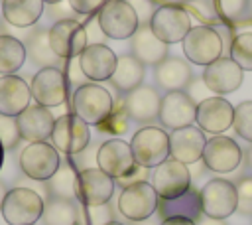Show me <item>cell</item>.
I'll return each mask as SVG.
<instances>
[{
  "mask_svg": "<svg viewBox=\"0 0 252 225\" xmlns=\"http://www.w3.org/2000/svg\"><path fill=\"white\" fill-rule=\"evenodd\" d=\"M207 170V166H205V162L203 160H199V162H195V164H189V172H191V180H197L203 172Z\"/></svg>",
  "mask_w": 252,
  "mask_h": 225,
  "instance_id": "obj_49",
  "label": "cell"
},
{
  "mask_svg": "<svg viewBox=\"0 0 252 225\" xmlns=\"http://www.w3.org/2000/svg\"><path fill=\"white\" fill-rule=\"evenodd\" d=\"M126 2L134 8V12H136V16L140 20V26L142 24H150V20H152V16H154V12L158 8V6H154V0H126Z\"/></svg>",
  "mask_w": 252,
  "mask_h": 225,
  "instance_id": "obj_42",
  "label": "cell"
},
{
  "mask_svg": "<svg viewBox=\"0 0 252 225\" xmlns=\"http://www.w3.org/2000/svg\"><path fill=\"white\" fill-rule=\"evenodd\" d=\"M234 186H236V197H238L236 211L240 215L252 217V176L238 178V182Z\"/></svg>",
  "mask_w": 252,
  "mask_h": 225,
  "instance_id": "obj_38",
  "label": "cell"
},
{
  "mask_svg": "<svg viewBox=\"0 0 252 225\" xmlns=\"http://www.w3.org/2000/svg\"><path fill=\"white\" fill-rule=\"evenodd\" d=\"M195 225H226V223H224V219H213V217L201 215L195 219Z\"/></svg>",
  "mask_w": 252,
  "mask_h": 225,
  "instance_id": "obj_50",
  "label": "cell"
},
{
  "mask_svg": "<svg viewBox=\"0 0 252 225\" xmlns=\"http://www.w3.org/2000/svg\"><path fill=\"white\" fill-rule=\"evenodd\" d=\"M81 215H85V225H106L112 219L114 215V209H112V203H102V205H93V207H87L85 213L81 211Z\"/></svg>",
  "mask_w": 252,
  "mask_h": 225,
  "instance_id": "obj_39",
  "label": "cell"
},
{
  "mask_svg": "<svg viewBox=\"0 0 252 225\" xmlns=\"http://www.w3.org/2000/svg\"><path fill=\"white\" fill-rule=\"evenodd\" d=\"M244 158H246V166L252 170V144L248 146V150L244 152Z\"/></svg>",
  "mask_w": 252,
  "mask_h": 225,
  "instance_id": "obj_51",
  "label": "cell"
},
{
  "mask_svg": "<svg viewBox=\"0 0 252 225\" xmlns=\"http://www.w3.org/2000/svg\"><path fill=\"white\" fill-rule=\"evenodd\" d=\"M114 188H116L114 178H110L108 174H104L98 166L83 168L77 174L75 193H77V199L85 207L108 203L112 199V195H114Z\"/></svg>",
  "mask_w": 252,
  "mask_h": 225,
  "instance_id": "obj_12",
  "label": "cell"
},
{
  "mask_svg": "<svg viewBox=\"0 0 252 225\" xmlns=\"http://www.w3.org/2000/svg\"><path fill=\"white\" fill-rule=\"evenodd\" d=\"M69 6L77 12V14H83V16H93L94 12H98L102 8V4L106 0H67Z\"/></svg>",
  "mask_w": 252,
  "mask_h": 225,
  "instance_id": "obj_46",
  "label": "cell"
},
{
  "mask_svg": "<svg viewBox=\"0 0 252 225\" xmlns=\"http://www.w3.org/2000/svg\"><path fill=\"white\" fill-rule=\"evenodd\" d=\"M193 79V71L189 67V61H183L179 57H165L161 63L154 67V81L163 91H185L189 81Z\"/></svg>",
  "mask_w": 252,
  "mask_h": 225,
  "instance_id": "obj_25",
  "label": "cell"
},
{
  "mask_svg": "<svg viewBox=\"0 0 252 225\" xmlns=\"http://www.w3.org/2000/svg\"><path fill=\"white\" fill-rule=\"evenodd\" d=\"M159 195L150 182H138L124 188L118 195V211L128 221L150 219L158 211Z\"/></svg>",
  "mask_w": 252,
  "mask_h": 225,
  "instance_id": "obj_8",
  "label": "cell"
},
{
  "mask_svg": "<svg viewBox=\"0 0 252 225\" xmlns=\"http://www.w3.org/2000/svg\"><path fill=\"white\" fill-rule=\"evenodd\" d=\"M47 36H49V45H51V49H53L55 55H59L61 59L79 57V55L85 51V47L89 45L87 30H85V26H83L79 20H75V18L55 22V24L47 30Z\"/></svg>",
  "mask_w": 252,
  "mask_h": 225,
  "instance_id": "obj_11",
  "label": "cell"
},
{
  "mask_svg": "<svg viewBox=\"0 0 252 225\" xmlns=\"http://www.w3.org/2000/svg\"><path fill=\"white\" fill-rule=\"evenodd\" d=\"M28 59L26 45L20 38L0 34V75H14Z\"/></svg>",
  "mask_w": 252,
  "mask_h": 225,
  "instance_id": "obj_31",
  "label": "cell"
},
{
  "mask_svg": "<svg viewBox=\"0 0 252 225\" xmlns=\"http://www.w3.org/2000/svg\"><path fill=\"white\" fill-rule=\"evenodd\" d=\"M159 105H161V97L150 85H140L124 95V109L130 120L140 124L154 122L159 116Z\"/></svg>",
  "mask_w": 252,
  "mask_h": 225,
  "instance_id": "obj_23",
  "label": "cell"
},
{
  "mask_svg": "<svg viewBox=\"0 0 252 225\" xmlns=\"http://www.w3.org/2000/svg\"><path fill=\"white\" fill-rule=\"evenodd\" d=\"M106 225H124V223H120V221H110V223H106Z\"/></svg>",
  "mask_w": 252,
  "mask_h": 225,
  "instance_id": "obj_57",
  "label": "cell"
},
{
  "mask_svg": "<svg viewBox=\"0 0 252 225\" xmlns=\"http://www.w3.org/2000/svg\"><path fill=\"white\" fill-rule=\"evenodd\" d=\"M65 77H67V83H73L75 85V89L81 87V85H85V79L87 77H85V73H83V69L79 65V57H73V59L67 61V65H65Z\"/></svg>",
  "mask_w": 252,
  "mask_h": 225,
  "instance_id": "obj_44",
  "label": "cell"
},
{
  "mask_svg": "<svg viewBox=\"0 0 252 225\" xmlns=\"http://www.w3.org/2000/svg\"><path fill=\"white\" fill-rule=\"evenodd\" d=\"M20 130H18V124H16V118L14 116H4L0 114V142L6 148H14L20 140Z\"/></svg>",
  "mask_w": 252,
  "mask_h": 225,
  "instance_id": "obj_40",
  "label": "cell"
},
{
  "mask_svg": "<svg viewBox=\"0 0 252 225\" xmlns=\"http://www.w3.org/2000/svg\"><path fill=\"white\" fill-rule=\"evenodd\" d=\"M246 14L252 18V0H248V6H246Z\"/></svg>",
  "mask_w": 252,
  "mask_h": 225,
  "instance_id": "obj_54",
  "label": "cell"
},
{
  "mask_svg": "<svg viewBox=\"0 0 252 225\" xmlns=\"http://www.w3.org/2000/svg\"><path fill=\"white\" fill-rule=\"evenodd\" d=\"M132 225H158L154 219H144V221H132Z\"/></svg>",
  "mask_w": 252,
  "mask_h": 225,
  "instance_id": "obj_52",
  "label": "cell"
},
{
  "mask_svg": "<svg viewBox=\"0 0 252 225\" xmlns=\"http://www.w3.org/2000/svg\"><path fill=\"white\" fill-rule=\"evenodd\" d=\"M203 215L213 219H226L236 211V186L224 178H213L199 189Z\"/></svg>",
  "mask_w": 252,
  "mask_h": 225,
  "instance_id": "obj_7",
  "label": "cell"
},
{
  "mask_svg": "<svg viewBox=\"0 0 252 225\" xmlns=\"http://www.w3.org/2000/svg\"><path fill=\"white\" fill-rule=\"evenodd\" d=\"M6 193H8V189L4 188V184L0 182V207H2V201H4V197H6Z\"/></svg>",
  "mask_w": 252,
  "mask_h": 225,
  "instance_id": "obj_53",
  "label": "cell"
},
{
  "mask_svg": "<svg viewBox=\"0 0 252 225\" xmlns=\"http://www.w3.org/2000/svg\"><path fill=\"white\" fill-rule=\"evenodd\" d=\"M75 186H77V172L69 164L59 166V170L47 180V191L51 193V197H61V199L73 201V199H77Z\"/></svg>",
  "mask_w": 252,
  "mask_h": 225,
  "instance_id": "obj_33",
  "label": "cell"
},
{
  "mask_svg": "<svg viewBox=\"0 0 252 225\" xmlns=\"http://www.w3.org/2000/svg\"><path fill=\"white\" fill-rule=\"evenodd\" d=\"M132 55L142 65H158L167 57V43H163L159 38L154 36L150 24H142L136 34L132 36Z\"/></svg>",
  "mask_w": 252,
  "mask_h": 225,
  "instance_id": "obj_26",
  "label": "cell"
},
{
  "mask_svg": "<svg viewBox=\"0 0 252 225\" xmlns=\"http://www.w3.org/2000/svg\"><path fill=\"white\" fill-rule=\"evenodd\" d=\"M158 215L161 219L165 217H187V219H197L203 215L201 209V195L199 191L191 186L185 193L171 197V199H159L158 203Z\"/></svg>",
  "mask_w": 252,
  "mask_h": 225,
  "instance_id": "obj_28",
  "label": "cell"
},
{
  "mask_svg": "<svg viewBox=\"0 0 252 225\" xmlns=\"http://www.w3.org/2000/svg\"><path fill=\"white\" fill-rule=\"evenodd\" d=\"M159 225H195V221L187 219V217H165V219H161Z\"/></svg>",
  "mask_w": 252,
  "mask_h": 225,
  "instance_id": "obj_48",
  "label": "cell"
},
{
  "mask_svg": "<svg viewBox=\"0 0 252 225\" xmlns=\"http://www.w3.org/2000/svg\"><path fill=\"white\" fill-rule=\"evenodd\" d=\"M158 118L171 130L191 126L197 118V103L185 91H169L161 97Z\"/></svg>",
  "mask_w": 252,
  "mask_h": 225,
  "instance_id": "obj_17",
  "label": "cell"
},
{
  "mask_svg": "<svg viewBox=\"0 0 252 225\" xmlns=\"http://www.w3.org/2000/svg\"><path fill=\"white\" fill-rule=\"evenodd\" d=\"M49 140L57 148V152L75 156V154H81L91 144V128L77 114L65 112L59 118H55Z\"/></svg>",
  "mask_w": 252,
  "mask_h": 225,
  "instance_id": "obj_5",
  "label": "cell"
},
{
  "mask_svg": "<svg viewBox=\"0 0 252 225\" xmlns=\"http://www.w3.org/2000/svg\"><path fill=\"white\" fill-rule=\"evenodd\" d=\"M32 91L30 85L20 75H2L0 77V114L18 116L24 109L30 107Z\"/></svg>",
  "mask_w": 252,
  "mask_h": 225,
  "instance_id": "obj_24",
  "label": "cell"
},
{
  "mask_svg": "<svg viewBox=\"0 0 252 225\" xmlns=\"http://www.w3.org/2000/svg\"><path fill=\"white\" fill-rule=\"evenodd\" d=\"M181 45H183V53L187 61H191L193 65H203V67L217 61L224 49V43L213 26L191 28L187 36L183 38Z\"/></svg>",
  "mask_w": 252,
  "mask_h": 225,
  "instance_id": "obj_6",
  "label": "cell"
},
{
  "mask_svg": "<svg viewBox=\"0 0 252 225\" xmlns=\"http://www.w3.org/2000/svg\"><path fill=\"white\" fill-rule=\"evenodd\" d=\"M130 148L138 166L156 168L169 158V134L159 126H142L130 140Z\"/></svg>",
  "mask_w": 252,
  "mask_h": 225,
  "instance_id": "obj_3",
  "label": "cell"
},
{
  "mask_svg": "<svg viewBox=\"0 0 252 225\" xmlns=\"http://www.w3.org/2000/svg\"><path fill=\"white\" fill-rule=\"evenodd\" d=\"M45 4H57V2H63V0H43Z\"/></svg>",
  "mask_w": 252,
  "mask_h": 225,
  "instance_id": "obj_56",
  "label": "cell"
},
{
  "mask_svg": "<svg viewBox=\"0 0 252 225\" xmlns=\"http://www.w3.org/2000/svg\"><path fill=\"white\" fill-rule=\"evenodd\" d=\"M16 124L20 130V136L28 142H45L51 136L55 118L47 107L41 105H30L16 116Z\"/></svg>",
  "mask_w": 252,
  "mask_h": 225,
  "instance_id": "obj_22",
  "label": "cell"
},
{
  "mask_svg": "<svg viewBox=\"0 0 252 225\" xmlns=\"http://www.w3.org/2000/svg\"><path fill=\"white\" fill-rule=\"evenodd\" d=\"M26 51H28V57L32 63H35L39 69L43 67H59L65 63V59H61L59 55H55V51L51 49L49 45V36H47V30H33L26 41Z\"/></svg>",
  "mask_w": 252,
  "mask_h": 225,
  "instance_id": "obj_30",
  "label": "cell"
},
{
  "mask_svg": "<svg viewBox=\"0 0 252 225\" xmlns=\"http://www.w3.org/2000/svg\"><path fill=\"white\" fill-rule=\"evenodd\" d=\"M43 225H77L79 207L71 199L51 197L43 207Z\"/></svg>",
  "mask_w": 252,
  "mask_h": 225,
  "instance_id": "obj_32",
  "label": "cell"
},
{
  "mask_svg": "<svg viewBox=\"0 0 252 225\" xmlns=\"http://www.w3.org/2000/svg\"><path fill=\"white\" fill-rule=\"evenodd\" d=\"M61 166V156L57 148L49 142H30L20 152L22 172L35 182H47Z\"/></svg>",
  "mask_w": 252,
  "mask_h": 225,
  "instance_id": "obj_10",
  "label": "cell"
},
{
  "mask_svg": "<svg viewBox=\"0 0 252 225\" xmlns=\"http://www.w3.org/2000/svg\"><path fill=\"white\" fill-rule=\"evenodd\" d=\"M150 28L156 38H159L163 43H179L187 36L191 26V16L183 6L177 4H161L156 8Z\"/></svg>",
  "mask_w": 252,
  "mask_h": 225,
  "instance_id": "obj_9",
  "label": "cell"
},
{
  "mask_svg": "<svg viewBox=\"0 0 252 225\" xmlns=\"http://www.w3.org/2000/svg\"><path fill=\"white\" fill-rule=\"evenodd\" d=\"M159 2H165V4H175V0H159Z\"/></svg>",
  "mask_w": 252,
  "mask_h": 225,
  "instance_id": "obj_58",
  "label": "cell"
},
{
  "mask_svg": "<svg viewBox=\"0 0 252 225\" xmlns=\"http://www.w3.org/2000/svg\"><path fill=\"white\" fill-rule=\"evenodd\" d=\"M45 201L43 197L30 188H12L8 189L2 201V217L8 225H35L43 215Z\"/></svg>",
  "mask_w": 252,
  "mask_h": 225,
  "instance_id": "obj_2",
  "label": "cell"
},
{
  "mask_svg": "<svg viewBox=\"0 0 252 225\" xmlns=\"http://www.w3.org/2000/svg\"><path fill=\"white\" fill-rule=\"evenodd\" d=\"M73 14H77V12L69 6V2H67V4H65V2L49 4V16L55 18V22H59V20H69V18H73Z\"/></svg>",
  "mask_w": 252,
  "mask_h": 225,
  "instance_id": "obj_47",
  "label": "cell"
},
{
  "mask_svg": "<svg viewBox=\"0 0 252 225\" xmlns=\"http://www.w3.org/2000/svg\"><path fill=\"white\" fill-rule=\"evenodd\" d=\"M183 8L189 14H193L201 22V26H219L220 24V14H219L215 0H193V2H185Z\"/></svg>",
  "mask_w": 252,
  "mask_h": 225,
  "instance_id": "obj_35",
  "label": "cell"
},
{
  "mask_svg": "<svg viewBox=\"0 0 252 225\" xmlns=\"http://www.w3.org/2000/svg\"><path fill=\"white\" fill-rule=\"evenodd\" d=\"M43 0H2V18L12 28H32L43 14Z\"/></svg>",
  "mask_w": 252,
  "mask_h": 225,
  "instance_id": "obj_27",
  "label": "cell"
},
{
  "mask_svg": "<svg viewBox=\"0 0 252 225\" xmlns=\"http://www.w3.org/2000/svg\"><path fill=\"white\" fill-rule=\"evenodd\" d=\"M242 158L244 152L234 138L215 134L213 138H207L201 160L205 162L207 170L215 174H230L242 164Z\"/></svg>",
  "mask_w": 252,
  "mask_h": 225,
  "instance_id": "obj_14",
  "label": "cell"
},
{
  "mask_svg": "<svg viewBox=\"0 0 252 225\" xmlns=\"http://www.w3.org/2000/svg\"><path fill=\"white\" fill-rule=\"evenodd\" d=\"M32 99L41 107H59L67 101L69 83L65 71L59 67H43L39 69L30 85Z\"/></svg>",
  "mask_w": 252,
  "mask_h": 225,
  "instance_id": "obj_13",
  "label": "cell"
},
{
  "mask_svg": "<svg viewBox=\"0 0 252 225\" xmlns=\"http://www.w3.org/2000/svg\"><path fill=\"white\" fill-rule=\"evenodd\" d=\"M205 85L209 87L211 93H217L219 97L234 93L244 79V71L236 65V61H232L230 57L220 55L217 61L209 63L203 73H201Z\"/></svg>",
  "mask_w": 252,
  "mask_h": 225,
  "instance_id": "obj_18",
  "label": "cell"
},
{
  "mask_svg": "<svg viewBox=\"0 0 252 225\" xmlns=\"http://www.w3.org/2000/svg\"><path fill=\"white\" fill-rule=\"evenodd\" d=\"M232 128L242 140L252 144V101H242L234 107Z\"/></svg>",
  "mask_w": 252,
  "mask_h": 225,
  "instance_id": "obj_37",
  "label": "cell"
},
{
  "mask_svg": "<svg viewBox=\"0 0 252 225\" xmlns=\"http://www.w3.org/2000/svg\"><path fill=\"white\" fill-rule=\"evenodd\" d=\"M96 22L102 34L110 39L132 38L140 28V20L126 0H106L96 12Z\"/></svg>",
  "mask_w": 252,
  "mask_h": 225,
  "instance_id": "obj_4",
  "label": "cell"
},
{
  "mask_svg": "<svg viewBox=\"0 0 252 225\" xmlns=\"http://www.w3.org/2000/svg\"><path fill=\"white\" fill-rule=\"evenodd\" d=\"M183 2H193V0H183Z\"/></svg>",
  "mask_w": 252,
  "mask_h": 225,
  "instance_id": "obj_60",
  "label": "cell"
},
{
  "mask_svg": "<svg viewBox=\"0 0 252 225\" xmlns=\"http://www.w3.org/2000/svg\"><path fill=\"white\" fill-rule=\"evenodd\" d=\"M234 120V107L224 97H209L197 105V118L195 122L203 132L222 134L232 126Z\"/></svg>",
  "mask_w": 252,
  "mask_h": 225,
  "instance_id": "obj_19",
  "label": "cell"
},
{
  "mask_svg": "<svg viewBox=\"0 0 252 225\" xmlns=\"http://www.w3.org/2000/svg\"><path fill=\"white\" fill-rule=\"evenodd\" d=\"M96 166L110 178L118 180L128 176L138 164L134 160L130 142L120 138H108L96 148Z\"/></svg>",
  "mask_w": 252,
  "mask_h": 225,
  "instance_id": "obj_16",
  "label": "cell"
},
{
  "mask_svg": "<svg viewBox=\"0 0 252 225\" xmlns=\"http://www.w3.org/2000/svg\"><path fill=\"white\" fill-rule=\"evenodd\" d=\"M219 14H222L228 20H238L240 16L246 14L248 0H215Z\"/></svg>",
  "mask_w": 252,
  "mask_h": 225,
  "instance_id": "obj_41",
  "label": "cell"
},
{
  "mask_svg": "<svg viewBox=\"0 0 252 225\" xmlns=\"http://www.w3.org/2000/svg\"><path fill=\"white\" fill-rule=\"evenodd\" d=\"M148 178H150V168H144V166H136L128 176H124V178H118V180H114L116 182V186L118 188H128V186H132V184H138V182H148Z\"/></svg>",
  "mask_w": 252,
  "mask_h": 225,
  "instance_id": "obj_45",
  "label": "cell"
},
{
  "mask_svg": "<svg viewBox=\"0 0 252 225\" xmlns=\"http://www.w3.org/2000/svg\"><path fill=\"white\" fill-rule=\"evenodd\" d=\"M185 93L199 105L201 101H205V99H209V87L205 85V81H203V77H193L191 81H189V85L185 87Z\"/></svg>",
  "mask_w": 252,
  "mask_h": 225,
  "instance_id": "obj_43",
  "label": "cell"
},
{
  "mask_svg": "<svg viewBox=\"0 0 252 225\" xmlns=\"http://www.w3.org/2000/svg\"><path fill=\"white\" fill-rule=\"evenodd\" d=\"M2 162H4V146L0 142V168H2Z\"/></svg>",
  "mask_w": 252,
  "mask_h": 225,
  "instance_id": "obj_55",
  "label": "cell"
},
{
  "mask_svg": "<svg viewBox=\"0 0 252 225\" xmlns=\"http://www.w3.org/2000/svg\"><path fill=\"white\" fill-rule=\"evenodd\" d=\"M230 59L236 61V65L242 71H252V32L236 34L230 41Z\"/></svg>",
  "mask_w": 252,
  "mask_h": 225,
  "instance_id": "obj_34",
  "label": "cell"
},
{
  "mask_svg": "<svg viewBox=\"0 0 252 225\" xmlns=\"http://www.w3.org/2000/svg\"><path fill=\"white\" fill-rule=\"evenodd\" d=\"M207 138L205 132L197 126H183L169 132V158L183 164H195L203 158Z\"/></svg>",
  "mask_w": 252,
  "mask_h": 225,
  "instance_id": "obj_20",
  "label": "cell"
},
{
  "mask_svg": "<svg viewBox=\"0 0 252 225\" xmlns=\"http://www.w3.org/2000/svg\"><path fill=\"white\" fill-rule=\"evenodd\" d=\"M0 34H4V30H2V28H0Z\"/></svg>",
  "mask_w": 252,
  "mask_h": 225,
  "instance_id": "obj_59",
  "label": "cell"
},
{
  "mask_svg": "<svg viewBox=\"0 0 252 225\" xmlns=\"http://www.w3.org/2000/svg\"><path fill=\"white\" fill-rule=\"evenodd\" d=\"M114 109V97L98 83H85L71 95V112L87 124L98 126Z\"/></svg>",
  "mask_w": 252,
  "mask_h": 225,
  "instance_id": "obj_1",
  "label": "cell"
},
{
  "mask_svg": "<svg viewBox=\"0 0 252 225\" xmlns=\"http://www.w3.org/2000/svg\"><path fill=\"white\" fill-rule=\"evenodd\" d=\"M191 184L193 180H191L189 166L173 158H167L165 162L156 166L152 172V186L158 191L159 199L177 197L185 193L191 188Z\"/></svg>",
  "mask_w": 252,
  "mask_h": 225,
  "instance_id": "obj_15",
  "label": "cell"
},
{
  "mask_svg": "<svg viewBox=\"0 0 252 225\" xmlns=\"http://www.w3.org/2000/svg\"><path fill=\"white\" fill-rule=\"evenodd\" d=\"M118 55L104 43H89L79 55V65L91 83H100L112 77Z\"/></svg>",
  "mask_w": 252,
  "mask_h": 225,
  "instance_id": "obj_21",
  "label": "cell"
},
{
  "mask_svg": "<svg viewBox=\"0 0 252 225\" xmlns=\"http://www.w3.org/2000/svg\"><path fill=\"white\" fill-rule=\"evenodd\" d=\"M110 83L122 95L134 91L136 87H140L144 83V65L132 53L120 55L116 59V69L110 77Z\"/></svg>",
  "mask_w": 252,
  "mask_h": 225,
  "instance_id": "obj_29",
  "label": "cell"
},
{
  "mask_svg": "<svg viewBox=\"0 0 252 225\" xmlns=\"http://www.w3.org/2000/svg\"><path fill=\"white\" fill-rule=\"evenodd\" d=\"M128 120H130V116H128V112H126V109H124V95H122L118 101H114L112 112H110L98 126H100V130H104V132L122 134V132L128 130Z\"/></svg>",
  "mask_w": 252,
  "mask_h": 225,
  "instance_id": "obj_36",
  "label": "cell"
}]
</instances>
